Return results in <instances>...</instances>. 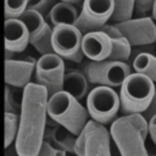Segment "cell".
Listing matches in <instances>:
<instances>
[{
	"label": "cell",
	"mask_w": 156,
	"mask_h": 156,
	"mask_svg": "<svg viewBox=\"0 0 156 156\" xmlns=\"http://www.w3.org/2000/svg\"><path fill=\"white\" fill-rule=\"evenodd\" d=\"M48 91L38 83H28L22 91L18 130L15 139L17 156H37L48 123Z\"/></svg>",
	"instance_id": "6da1fadb"
},
{
	"label": "cell",
	"mask_w": 156,
	"mask_h": 156,
	"mask_svg": "<svg viewBox=\"0 0 156 156\" xmlns=\"http://www.w3.org/2000/svg\"><path fill=\"white\" fill-rule=\"evenodd\" d=\"M48 116L58 126L78 136L89 121V113L79 100L65 90H60L48 99Z\"/></svg>",
	"instance_id": "7a4b0ae2"
},
{
	"label": "cell",
	"mask_w": 156,
	"mask_h": 156,
	"mask_svg": "<svg viewBox=\"0 0 156 156\" xmlns=\"http://www.w3.org/2000/svg\"><path fill=\"white\" fill-rule=\"evenodd\" d=\"M119 88V111L123 115L144 112L156 91L155 83L136 72L130 73Z\"/></svg>",
	"instance_id": "3957f363"
},
{
	"label": "cell",
	"mask_w": 156,
	"mask_h": 156,
	"mask_svg": "<svg viewBox=\"0 0 156 156\" xmlns=\"http://www.w3.org/2000/svg\"><path fill=\"white\" fill-rule=\"evenodd\" d=\"M119 95L111 87L96 85L87 95V110L93 121L108 126L119 112Z\"/></svg>",
	"instance_id": "277c9868"
},
{
	"label": "cell",
	"mask_w": 156,
	"mask_h": 156,
	"mask_svg": "<svg viewBox=\"0 0 156 156\" xmlns=\"http://www.w3.org/2000/svg\"><path fill=\"white\" fill-rule=\"evenodd\" d=\"M110 135L121 156H149L145 139L128 115H123L111 123Z\"/></svg>",
	"instance_id": "5b68a950"
},
{
	"label": "cell",
	"mask_w": 156,
	"mask_h": 156,
	"mask_svg": "<svg viewBox=\"0 0 156 156\" xmlns=\"http://www.w3.org/2000/svg\"><path fill=\"white\" fill-rule=\"evenodd\" d=\"M130 73V67L127 62L108 58L101 61H90L84 68V74L90 84L111 88L121 87Z\"/></svg>",
	"instance_id": "8992f818"
},
{
	"label": "cell",
	"mask_w": 156,
	"mask_h": 156,
	"mask_svg": "<svg viewBox=\"0 0 156 156\" xmlns=\"http://www.w3.org/2000/svg\"><path fill=\"white\" fill-rule=\"evenodd\" d=\"M82 38L83 33L74 24L55 26L51 34L54 52L65 60L82 62L84 57L82 51Z\"/></svg>",
	"instance_id": "52a82bcc"
},
{
	"label": "cell",
	"mask_w": 156,
	"mask_h": 156,
	"mask_svg": "<svg viewBox=\"0 0 156 156\" xmlns=\"http://www.w3.org/2000/svg\"><path fill=\"white\" fill-rule=\"evenodd\" d=\"M65 62L63 58L57 54H46L41 55L39 60L35 62V80L38 84L43 85L48 95L63 89V76H65Z\"/></svg>",
	"instance_id": "ba28073f"
},
{
	"label": "cell",
	"mask_w": 156,
	"mask_h": 156,
	"mask_svg": "<svg viewBox=\"0 0 156 156\" xmlns=\"http://www.w3.org/2000/svg\"><path fill=\"white\" fill-rule=\"evenodd\" d=\"M113 12L112 0H83L82 11L74 26L83 33L99 30L107 23Z\"/></svg>",
	"instance_id": "9c48e42d"
},
{
	"label": "cell",
	"mask_w": 156,
	"mask_h": 156,
	"mask_svg": "<svg viewBox=\"0 0 156 156\" xmlns=\"http://www.w3.org/2000/svg\"><path fill=\"white\" fill-rule=\"evenodd\" d=\"M20 20L24 22L28 34H29V44L35 48L37 51L41 55L52 54V44H51V34L52 29L49 23L45 21V17L41 16L39 12L33 10H26L21 16Z\"/></svg>",
	"instance_id": "30bf717a"
},
{
	"label": "cell",
	"mask_w": 156,
	"mask_h": 156,
	"mask_svg": "<svg viewBox=\"0 0 156 156\" xmlns=\"http://www.w3.org/2000/svg\"><path fill=\"white\" fill-rule=\"evenodd\" d=\"M115 26L132 46H145L156 41V23L151 17L129 18Z\"/></svg>",
	"instance_id": "8fae6325"
},
{
	"label": "cell",
	"mask_w": 156,
	"mask_h": 156,
	"mask_svg": "<svg viewBox=\"0 0 156 156\" xmlns=\"http://www.w3.org/2000/svg\"><path fill=\"white\" fill-rule=\"evenodd\" d=\"M82 133L84 135V156H112L111 135L106 126L89 119Z\"/></svg>",
	"instance_id": "7c38bea8"
},
{
	"label": "cell",
	"mask_w": 156,
	"mask_h": 156,
	"mask_svg": "<svg viewBox=\"0 0 156 156\" xmlns=\"http://www.w3.org/2000/svg\"><path fill=\"white\" fill-rule=\"evenodd\" d=\"M35 60L32 57L24 60H5L4 65V79L5 83L15 88H24L34 73Z\"/></svg>",
	"instance_id": "4fadbf2b"
},
{
	"label": "cell",
	"mask_w": 156,
	"mask_h": 156,
	"mask_svg": "<svg viewBox=\"0 0 156 156\" xmlns=\"http://www.w3.org/2000/svg\"><path fill=\"white\" fill-rule=\"evenodd\" d=\"M82 51L90 61L106 60L111 54V39L101 29L88 32L82 38Z\"/></svg>",
	"instance_id": "5bb4252c"
},
{
	"label": "cell",
	"mask_w": 156,
	"mask_h": 156,
	"mask_svg": "<svg viewBox=\"0 0 156 156\" xmlns=\"http://www.w3.org/2000/svg\"><path fill=\"white\" fill-rule=\"evenodd\" d=\"M5 50L12 52H22L29 44L28 29L20 18H9L4 23Z\"/></svg>",
	"instance_id": "9a60e30c"
},
{
	"label": "cell",
	"mask_w": 156,
	"mask_h": 156,
	"mask_svg": "<svg viewBox=\"0 0 156 156\" xmlns=\"http://www.w3.org/2000/svg\"><path fill=\"white\" fill-rule=\"evenodd\" d=\"M101 30L105 32L111 39V54L108 56V60L127 62L132 54V45L122 35L119 29L115 24H105L102 26Z\"/></svg>",
	"instance_id": "2e32d148"
},
{
	"label": "cell",
	"mask_w": 156,
	"mask_h": 156,
	"mask_svg": "<svg viewBox=\"0 0 156 156\" xmlns=\"http://www.w3.org/2000/svg\"><path fill=\"white\" fill-rule=\"evenodd\" d=\"M89 80L87 76L78 69H67L63 76V89L77 100H82L88 95Z\"/></svg>",
	"instance_id": "e0dca14e"
},
{
	"label": "cell",
	"mask_w": 156,
	"mask_h": 156,
	"mask_svg": "<svg viewBox=\"0 0 156 156\" xmlns=\"http://www.w3.org/2000/svg\"><path fill=\"white\" fill-rule=\"evenodd\" d=\"M78 15V10L73 4L57 1L50 10L48 17L50 18V23L55 27L58 24H74Z\"/></svg>",
	"instance_id": "ac0fdd59"
},
{
	"label": "cell",
	"mask_w": 156,
	"mask_h": 156,
	"mask_svg": "<svg viewBox=\"0 0 156 156\" xmlns=\"http://www.w3.org/2000/svg\"><path fill=\"white\" fill-rule=\"evenodd\" d=\"M133 68L156 83V55L151 52H139L133 60Z\"/></svg>",
	"instance_id": "d6986e66"
},
{
	"label": "cell",
	"mask_w": 156,
	"mask_h": 156,
	"mask_svg": "<svg viewBox=\"0 0 156 156\" xmlns=\"http://www.w3.org/2000/svg\"><path fill=\"white\" fill-rule=\"evenodd\" d=\"M112 1H113V12L110 20L117 23L132 18L135 7V0H112Z\"/></svg>",
	"instance_id": "ffe728a7"
},
{
	"label": "cell",
	"mask_w": 156,
	"mask_h": 156,
	"mask_svg": "<svg viewBox=\"0 0 156 156\" xmlns=\"http://www.w3.org/2000/svg\"><path fill=\"white\" fill-rule=\"evenodd\" d=\"M18 130V115L5 112L4 115V147L7 149L15 143Z\"/></svg>",
	"instance_id": "44dd1931"
},
{
	"label": "cell",
	"mask_w": 156,
	"mask_h": 156,
	"mask_svg": "<svg viewBox=\"0 0 156 156\" xmlns=\"http://www.w3.org/2000/svg\"><path fill=\"white\" fill-rule=\"evenodd\" d=\"M76 138L77 136L74 134H72L71 132H68L63 127L62 128H56L54 130V134H52V139L58 145L57 147H60L65 151H69V152H73Z\"/></svg>",
	"instance_id": "7402d4cb"
},
{
	"label": "cell",
	"mask_w": 156,
	"mask_h": 156,
	"mask_svg": "<svg viewBox=\"0 0 156 156\" xmlns=\"http://www.w3.org/2000/svg\"><path fill=\"white\" fill-rule=\"evenodd\" d=\"M29 0H4L5 6V20L9 18H20V16L27 10Z\"/></svg>",
	"instance_id": "603a6c76"
},
{
	"label": "cell",
	"mask_w": 156,
	"mask_h": 156,
	"mask_svg": "<svg viewBox=\"0 0 156 156\" xmlns=\"http://www.w3.org/2000/svg\"><path fill=\"white\" fill-rule=\"evenodd\" d=\"M58 0H29L27 9L28 10H33L39 12L41 16L48 17L50 10L52 9V6L57 2Z\"/></svg>",
	"instance_id": "cb8c5ba5"
},
{
	"label": "cell",
	"mask_w": 156,
	"mask_h": 156,
	"mask_svg": "<svg viewBox=\"0 0 156 156\" xmlns=\"http://www.w3.org/2000/svg\"><path fill=\"white\" fill-rule=\"evenodd\" d=\"M21 111V102H18L13 95V91L10 85L6 84L5 87V112L11 113H20Z\"/></svg>",
	"instance_id": "d4e9b609"
},
{
	"label": "cell",
	"mask_w": 156,
	"mask_h": 156,
	"mask_svg": "<svg viewBox=\"0 0 156 156\" xmlns=\"http://www.w3.org/2000/svg\"><path fill=\"white\" fill-rule=\"evenodd\" d=\"M128 116L132 119V122L134 123V126L136 127V129L140 132L141 136L144 139H146V136L149 135V121L141 113H132Z\"/></svg>",
	"instance_id": "484cf974"
},
{
	"label": "cell",
	"mask_w": 156,
	"mask_h": 156,
	"mask_svg": "<svg viewBox=\"0 0 156 156\" xmlns=\"http://www.w3.org/2000/svg\"><path fill=\"white\" fill-rule=\"evenodd\" d=\"M37 156H67V155H66L65 150L51 145L48 140L44 139L41 145H40V149L38 151Z\"/></svg>",
	"instance_id": "4316f807"
},
{
	"label": "cell",
	"mask_w": 156,
	"mask_h": 156,
	"mask_svg": "<svg viewBox=\"0 0 156 156\" xmlns=\"http://www.w3.org/2000/svg\"><path fill=\"white\" fill-rule=\"evenodd\" d=\"M155 0H135V7L139 13H145L147 11H151L152 5Z\"/></svg>",
	"instance_id": "83f0119b"
},
{
	"label": "cell",
	"mask_w": 156,
	"mask_h": 156,
	"mask_svg": "<svg viewBox=\"0 0 156 156\" xmlns=\"http://www.w3.org/2000/svg\"><path fill=\"white\" fill-rule=\"evenodd\" d=\"M141 115L149 121L151 117H154L155 115H156V91H155V94H154V96H152V99H151V102L149 104V106L146 107V110L144 111V112H141Z\"/></svg>",
	"instance_id": "f1b7e54d"
},
{
	"label": "cell",
	"mask_w": 156,
	"mask_h": 156,
	"mask_svg": "<svg viewBox=\"0 0 156 156\" xmlns=\"http://www.w3.org/2000/svg\"><path fill=\"white\" fill-rule=\"evenodd\" d=\"M149 135L156 146V115L149 119Z\"/></svg>",
	"instance_id": "f546056e"
},
{
	"label": "cell",
	"mask_w": 156,
	"mask_h": 156,
	"mask_svg": "<svg viewBox=\"0 0 156 156\" xmlns=\"http://www.w3.org/2000/svg\"><path fill=\"white\" fill-rule=\"evenodd\" d=\"M151 13H152V20L156 22V0L152 5V9H151Z\"/></svg>",
	"instance_id": "4dcf8cb0"
},
{
	"label": "cell",
	"mask_w": 156,
	"mask_h": 156,
	"mask_svg": "<svg viewBox=\"0 0 156 156\" xmlns=\"http://www.w3.org/2000/svg\"><path fill=\"white\" fill-rule=\"evenodd\" d=\"M60 1H66V2H69V4H73V5L83 2V0H60Z\"/></svg>",
	"instance_id": "1f68e13d"
},
{
	"label": "cell",
	"mask_w": 156,
	"mask_h": 156,
	"mask_svg": "<svg viewBox=\"0 0 156 156\" xmlns=\"http://www.w3.org/2000/svg\"><path fill=\"white\" fill-rule=\"evenodd\" d=\"M155 43H156V41H155Z\"/></svg>",
	"instance_id": "d6a6232c"
}]
</instances>
